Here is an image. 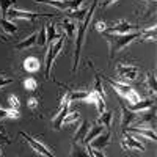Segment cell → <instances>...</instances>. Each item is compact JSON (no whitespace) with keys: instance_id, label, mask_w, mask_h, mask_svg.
Wrapping results in <instances>:
<instances>
[{"instance_id":"cell-7","label":"cell","mask_w":157,"mask_h":157,"mask_svg":"<svg viewBox=\"0 0 157 157\" xmlns=\"http://www.w3.org/2000/svg\"><path fill=\"white\" fill-rule=\"evenodd\" d=\"M124 132L132 134L138 141H143V140L155 141V140H157L154 129H151V127H126V129H124Z\"/></svg>"},{"instance_id":"cell-15","label":"cell","mask_w":157,"mask_h":157,"mask_svg":"<svg viewBox=\"0 0 157 157\" xmlns=\"http://www.w3.org/2000/svg\"><path fill=\"white\" fill-rule=\"evenodd\" d=\"M152 105H154V99H140V101L135 102V104H130L127 109H129L130 112L138 113V112H145V110L151 109Z\"/></svg>"},{"instance_id":"cell-36","label":"cell","mask_w":157,"mask_h":157,"mask_svg":"<svg viewBox=\"0 0 157 157\" xmlns=\"http://www.w3.org/2000/svg\"><path fill=\"white\" fill-rule=\"evenodd\" d=\"M13 83V78L11 77H5V75H0V90L6 85H11Z\"/></svg>"},{"instance_id":"cell-14","label":"cell","mask_w":157,"mask_h":157,"mask_svg":"<svg viewBox=\"0 0 157 157\" xmlns=\"http://www.w3.org/2000/svg\"><path fill=\"white\" fill-rule=\"evenodd\" d=\"M90 127H91V123L88 120H83L80 124H78V127L75 129V134L72 135V141H83V138L88 134Z\"/></svg>"},{"instance_id":"cell-37","label":"cell","mask_w":157,"mask_h":157,"mask_svg":"<svg viewBox=\"0 0 157 157\" xmlns=\"http://www.w3.org/2000/svg\"><path fill=\"white\" fill-rule=\"evenodd\" d=\"M118 0H102V6L104 8H107V6H112L113 3H116Z\"/></svg>"},{"instance_id":"cell-8","label":"cell","mask_w":157,"mask_h":157,"mask_svg":"<svg viewBox=\"0 0 157 157\" xmlns=\"http://www.w3.org/2000/svg\"><path fill=\"white\" fill-rule=\"evenodd\" d=\"M21 137L29 143V146L36 152V154H39V155H44V157H55L54 154L50 152V149L44 145V143H41V141H38L36 138H33V137H30L29 134H25V132H21Z\"/></svg>"},{"instance_id":"cell-20","label":"cell","mask_w":157,"mask_h":157,"mask_svg":"<svg viewBox=\"0 0 157 157\" xmlns=\"http://www.w3.org/2000/svg\"><path fill=\"white\" fill-rule=\"evenodd\" d=\"M113 123V112H102L98 118V124L102 126L104 129H110Z\"/></svg>"},{"instance_id":"cell-4","label":"cell","mask_w":157,"mask_h":157,"mask_svg":"<svg viewBox=\"0 0 157 157\" xmlns=\"http://www.w3.org/2000/svg\"><path fill=\"white\" fill-rule=\"evenodd\" d=\"M55 14H46V13H30L17 8H10L5 19L8 21H35L38 17H54Z\"/></svg>"},{"instance_id":"cell-5","label":"cell","mask_w":157,"mask_h":157,"mask_svg":"<svg viewBox=\"0 0 157 157\" xmlns=\"http://www.w3.org/2000/svg\"><path fill=\"white\" fill-rule=\"evenodd\" d=\"M71 104H72V102L69 101L68 94L64 93V96H63V98H61V101H60V107H58V110H57V113H55V116H54V120H52V126H54V129H55V130L61 129L64 116H66V115L69 113V107H71Z\"/></svg>"},{"instance_id":"cell-19","label":"cell","mask_w":157,"mask_h":157,"mask_svg":"<svg viewBox=\"0 0 157 157\" xmlns=\"http://www.w3.org/2000/svg\"><path fill=\"white\" fill-rule=\"evenodd\" d=\"M36 35H38V33H32L30 36H27L25 39L19 41V43L14 46V49H16V50H25V49H30V47L36 46Z\"/></svg>"},{"instance_id":"cell-39","label":"cell","mask_w":157,"mask_h":157,"mask_svg":"<svg viewBox=\"0 0 157 157\" xmlns=\"http://www.w3.org/2000/svg\"><path fill=\"white\" fill-rule=\"evenodd\" d=\"M0 135H5V134H3V129H2V127H0Z\"/></svg>"},{"instance_id":"cell-10","label":"cell","mask_w":157,"mask_h":157,"mask_svg":"<svg viewBox=\"0 0 157 157\" xmlns=\"http://www.w3.org/2000/svg\"><path fill=\"white\" fill-rule=\"evenodd\" d=\"M121 146L126 151H138V152H145V146L141 145V141H138L132 134H124L123 140H121Z\"/></svg>"},{"instance_id":"cell-41","label":"cell","mask_w":157,"mask_h":157,"mask_svg":"<svg viewBox=\"0 0 157 157\" xmlns=\"http://www.w3.org/2000/svg\"><path fill=\"white\" fill-rule=\"evenodd\" d=\"M145 2H146V0H145Z\"/></svg>"},{"instance_id":"cell-34","label":"cell","mask_w":157,"mask_h":157,"mask_svg":"<svg viewBox=\"0 0 157 157\" xmlns=\"http://www.w3.org/2000/svg\"><path fill=\"white\" fill-rule=\"evenodd\" d=\"M8 104H10V109L13 110H19V98L14 96V94H11L8 98Z\"/></svg>"},{"instance_id":"cell-22","label":"cell","mask_w":157,"mask_h":157,"mask_svg":"<svg viewBox=\"0 0 157 157\" xmlns=\"http://www.w3.org/2000/svg\"><path fill=\"white\" fill-rule=\"evenodd\" d=\"M155 36H157V33H155V25H152V27L146 29L145 32H140V36H138L137 41H140V43H143V41H151V43H154V41H155Z\"/></svg>"},{"instance_id":"cell-11","label":"cell","mask_w":157,"mask_h":157,"mask_svg":"<svg viewBox=\"0 0 157 157\" xmlns=\"http://www.w3.org/2000/svg\"><path fill=\"white\" fill-rule=\"evenodd\" d=\"M110 137H112V132L110 130H102V132L96 137V138H93L86 146H90V148H93V149H104L107 145H109V141H110Z\"/></svg>"},{"instance_id":"cell-12","label":"cell","mask_w":157,"mask_h":157,"mask_svg":"<svg viewBox=\"0 0 157 157\" xmlns=\"http://www.w3.org/2000/svg\"><path fill=\"white\" fill-rule=\"evenodd\" d=\"M107 80V83H110V86L116 91V94L118 96H121V98H126L127 94H129V91L132 90V86H130L129 83H124V82H116V80H113V78H105Z\"/></svg>"},{"instance_id":"cell-32","label":"cell","mask_w":157,"mask_h":157,"mask_svg":"<svg viewBox=\"0 0 157 157\" xmlns=\"http://www.w3.org/2000/svg\"><path fill=\"white\" fill-rule=\"evenodd\" d=\"M124 99H126V101H127L129 104H135V102H138V101H140L141 98H140V94L137 93L135 90H130V91H129V94H127V96H126Z\"/></svg>"},{"instance_id":"cell-28","label":"cell","mask_w":157,"mask_h":157,"mask_svg":"<svg viewBox=\"0 0 157 157\" xmlns=\"http://www.w3.org/2000/svg\"><path fill=\"white\" fill-rule=\"evenodd\" d=\"M16 3V0H0V13H2V16L5 17L6 13L10 8H13V5Z\"/></svg>"},{"instance_id":"cell-16","label":"cell","mask_w":157,"mask_h":157,"mask_svg":"<svg viewBox=\"0 0 157 157\" xmlns=\"http://www.w3.org/2000/svg\"><path fill=\"white\" fill-rule=\"evenodd\" d=\"M149 112H146L145 110V113H143V116H137V121L140 123V124H145V127L148 126V127H151V129H154V118H155V109H154V105L151 107V109H148Z\"/></svg>"},{"instance_id":"cell-29","label":"cell","mask_w":157,"mask_h":157,"mask_svg":"<svg viewBox=\"0 0 157 157\" xmlns=\"http://www.w3.org/2000/svg\"><path fill=\"white\" fill-rule=\"evenodd\" d=\"M24 88L27 90V91H35L38 88V82H36V78L33 77H27V78H24Z\"/></svg>"},{"instance_id":"cell-2","label":"cell","mask_w":157,"mask_h":157,"mask_svg":"<svg viewBox=\"0 0 157 157\" xmlns=\"http://www.w3.org/2000/svg\"><path fill=\"white\" fill-rule=\"evenodd\" d=\"M102 35L109 43V47H110L109 52H110V58H112V57H115L118 50H121L126 46L135 43L140 36V32H130L126 35H115V33H102Z\"/></svg>"},{"instance_id":"cell-21","label":"cell","mask_w":157,"mask_h":157,"mask_svg":"<svg viewBox=\"0 0 157 157\" xmlns=\"http://www.w3.org/2000/svg\"><path fill=\"white\" fill-rule=\"evenodd\" d=\"M63 29H64V35L69 36V38H75V33H77V24L75 21H71V19H63Z\"/></svg>"},{"instance_id":"cell-38","label":"cell","mask_w":157,"mask_h":157,"mask_svg":"<svg viewBox=\"0 0 157 157\" xmlns=\"http://www.w3.org/2000/svg\"><path fill=\"white\" fill-rule=\"evenodd\" d=\"M38 3H49V2H66V0H35Z\"/></svg>"},{"instance_id":"cell-3","label":"cell","mask_w":157,"mask_h":157,"mask_svg":"<svg viewBox=\"0 0 157 157\" xmlns=\"http://www.w3.org/2000/svg\"><path fill=\"white\" fill-rule=\"evenodd\" d=\"M64 46V36L61 35L57 41L50 43L49 44V50H47V57H46V72H44V77L46 78H50V71H52V66H54V61L55 58L58 57V54L61 52Z\"/></svg>"},{"instance_id":"cell-26","label":"cell","mask_w":157,"mask_h":157,"mask_svg":"<svg viewBox=\"0 0 157 157\" xmlns=\"http://www.w3.org/2000/svg\"><path fill=\"white\" fill-rule=\"evenodd\" d=\"M86 8H77V10H72V11H69L68 13V19H71V21H77V22H80V21H83V17H85V14H86Z\"/></svg>"},{"instance_id":"cell-23","label":"cell","mask_w":157,"mask_h":157,"mask_svg":"<svg viewBox=\"0 0 157 157\" xmlns=\"http://www.w3.org/2000/svg\"><path fill=\"white\" fill-rule=\"evenodd\" d=\"M145 86L149 90V93L154 96L157 93V80H155V75L154 72H148L145 75Z\"/></svg>"},{"instance_id":"cell-24","label":"cell","mask_w":157,"mask_h":157,"mask_svg":"<svg viewBox=\"0 0 157 157\" xmlns=\"http://www.w3.org/2000/svg\"><path fill=\"white\" fill-rule=\"evenodd\" d=\"M60 36H61V35L57 33V30H55V24H54V22H50V24L46 25V43H47V44L54 43V39H58Z\"/></svg>"},{"instance_id":"cell-31","label":"cell","mask_w":157,"mask_h":157,"mask_svg":"<svg viewBox=\"0 0 157 157\" xmlns=\"http://www.w3.org/2000/svg\"><path fill=\"white\" fill-rule=\"evenodd\" d=\"M75 121H80V115H78L77 112H71V113H68L66 116H64L63 124H72Z\"/></svg>"},{"instance_id":"cell-27","label":"cell","mask_w":157,"mask_h":157,"mask_svg":"<svg viewBox=\"0 0 157 157\" xmlns=\"http://www.w3.org/2000/svg\"><path fill=\"white\" fill-rule=\"evenodd\" d=\"M21 112L13 109H0V118H19Z\"/></svg>"},{"instance_id":"cell-40","label":"cell","mask_w":157,"mask_h":157,"mask_svg":"<svg viewBox=\"0 0 157 157\" xmlns=\"http://www.w3.org/2000/svg\"><path fill=\"white\" fill-rule=\"evenodd\" d=\"M0 155H2V148H0Z\"/></svg>"},{"instance_id":"cell-1","label":"cell","mask_w":157,"mask_h":157,"mask_svg":"<svg viewBox=\"0 0 157 157\" xmlns=\"http://www.w3.org/2000/svg\"><path fill=\"white\" fill-rule=\"evenodd\" d=\"M98 8V0H94L93 3L90 5L86 14L83 17V21L78 22L77 25V33H75V49H74V63H72V72H77L78 69V61H80V52H82V46H83V39L86 35V29L90 27L91 17H93L94 11Z\"/></svg>"},{"instance_id":"cell-30","label":"cell","mask_w":157,"mask_h":157,"mask_svg":"<svg viewBox=\"0 0 157 157\" xmlns=\"http://www.w3.org/2000/svg\"><path fill=\"white\" fill-rule=\"evenodd\" d=\"M46 44H47L46 43V27H43L36 35V46L38 47H44Z\"/></svg>"},{"instance_id":"cell-25","label":"cell","mask_w":157,"mask_h":157,"mask_svg":"<svg viewBox=\"0 0 157 157\" xmlns=\"http://www.w3.org/2000/svg\"><path fill=\"white\" fill-rule=\"evenodd\" d=\"M0 27H2V30L6 33V35H14L17 32V27H16V24L13 22V21H8V19H0Z\"/></svg>"},{"instance_id":"cell-42","label":"cell","mask_w":157,"mask_h":157,"mask_svg":"<svg viewBox=\"0 0 157 157\" xmlns=\"http://www.w3.org/2000/svg\"><path fill=\"white\" fill-rule=\"evenodd\" d=\"M0 140H2V138H0Z\"/></svg>"},{"instance_id":"cell-17","label":"cell","mask_w":157,"mask_h":157,"mask_svg":"<svg viewBox=\"0 0 157 157\" xmlns=\"http://www.w3.org/2000/svg\"><path fill=\"white\" fill-rule=\"evenodd\" d=\"M69 157H90L86 146L83 143H78V141H72L71 143V155Z\"/></svg>"},{"instance_id":"cell-13","label":"cell","mask_w":157,"mask_h":157,"mask_svg":"<svg viewBox=\"0 0 157 157\" xmlns=\"http://www.w3.org/2000/svg\"><path fill=\"white\" fill-rule=\"evenodd\" d=\"M137 116H138V115H137L135 112H130L126 105H121V127H123V129L129 127L130 124L137 120Z\"/></svg>"},{"instance_id":"cell-6","label":"cell","mask_w":157,"mask_h":157,"mask_svg":"<svg viewBox=\"0 0 157 157\" xmlns=\"http://www.w3.org/2000/svg\"><path fill=\"white\" fill-rule=\"evenodd\" d=\"M116 74L120 77V82L129 83L134 82L140 75V69L137 66H130V64H118L116 66Z\"/></svg>"},{"instance_id":"cell-18","label":"cell","mask_w":157,"mask_h":157,"mask_svg":"<svg viewBox=\"0 0 157 157\" xmlns=\"http://www.w3.org/2000/svg\"><path fill=\"white\" fill-rule=\"evenodd\" d=\"M22 66H24V71H27V72H36V71H39L41 63H39V60L36 57H27L24 60Z\"/></svg>"},{"instance_id":"cell-9","label":"cell","mask_w":157,"mask_h":157,"mask_svg":"<svg viewBox=\"0 0 157 157\" xmlns=\"http://www.w3.org/2000/svg\"><path fill=\"white\" fill-rule=\"evenodd\" d=\"M130 32H135V25H132L129 21L121 19V21H116L112 27H107L105 33H115V35H126Z\"/></svg>"},{"instance_id":"cell-35","label":"cell","mask_w":157,"mask_h":157,"mask_svg":"<svg viewBox=\"0 0 157 157\" xmlns=\"http://www.w3.org/2000/svg\"><path fill=\"white\" fill-rule=\"evenodd\" d=\"M94 27H96V30H98L99 33H105V32H107V24L104 22V21H98Z\"/></svg>"},{"instance_id":"cell-33","label":"cell","mask_w":157,"mask_h":157,"mask_svg":"<svg viewBox=\"0 0 157 157\" xmlns=\"http://www.w3.org/2000/svg\"><path fill=\"white\" fill-rule=\"evenodd\" d=\"M27 105H29L30 110H36L38 105H39V98H38L36 94H32V96L27 99Z\"/></svg>"}]
</instances>
